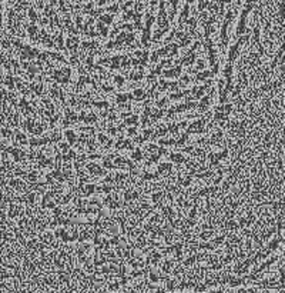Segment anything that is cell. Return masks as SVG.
<instances>
[{
	"label": "cell",
	"mask_w": 285,
	"mask_h": 293,
	"mask_svg": "<svg viewBox=\"0 0 285 293\" xmlns=\"http://www.w3.org/2000/svg\"><path fill=\"white\" fill-rule=\"evenodd\" d=\"M66 137L69 139V143L74 144V142H76V133H74V132L67 130V132H66Z\"/></svg>",
	"instance_id": "obj_5"
},
{
	"label": "cell",
	"mask_w": 285,
	"mask_h": 293,
	"mask_svg": "<svg viewBox=\"0 0 285 293\" xmlns=\"http://www.w3.org/2000/svg\"><path fill=\"white\" fill-rule=\"evenodd\" d=\"M171 156V160L173 162H177V163H184V162H187L184 157H182V155H180V153H171L170 155Z\"/></svg>",
	"instance_id": "obj_4"
},
{
	"label": "cell",
	"mask_w": 285,
	"mask_h": 293,
	"mask_svg": "<svg viewBox=\"0 0 285 293\" xmlns=\"http://www.w3.org/2000/svg\"><path fill=\"white\" fill-rule=\"evenodd\" d=\"M114 82H116L118 86H121L124 83V79L121 77V76H116V77H114Z\"/></svg>",
	"instance_id": "obj_13"
},
{
	"label": "cell",
	"mask_w": 285,
	"mask_h": 293,
	"mask_svg": "<svg viewBox=\"0 0 285 293\" xmlns=\"http://www.w3.org/2000/svg\"><path fill=\"white\" fill-rule=\"evenodd\" d=\"M193 150H194V147H193V146H188V147H184V152H185V153H191Z\"/></svg>",
	"instance_id": "obj_20"
},
{
	"label": "cell",
	"mask_w": 285,
	"mask_h": 293,
	"mask_svg": "<svg viewBox=\"0 0 285 293\" xmlns=\"http://www.w3.org/2000/svg\"><path fill=\"white\" fill-rule=\"evenodd\" d=\"M133 159H134V160H137V162H138V160H141V159H142L141 150H136V152L133 153Z\"/></svg>",
	"instance_id": "obj_8"
},
{
	"label": "cell",
	"mask_w": 285,
	"mask_h": 293,
	"mask_svg": "<svg viewBox=\"0 0 285 293\" xmlns=\"http://www.w3.org/2000/svg\"><path fill=\"white\" fill-rule=\"evenodd\" d=\"M150 279L153 280L154 283H156V282H158V276H157V273H154V272H151V273H150Z\"/></svg>",
	"instance_id": "obj_14"
},
{
	"label": "cell",
	"mask_w": 285,
	"mask_h": 293,
	"mask_svg": "<svg viewBox=\"0 0 285 293\" xmlns=\"http://www.w3.org/2000/svg\"><path fill=\"white\" fill-rule=\"evenodd\" d=\"M204 130V120H198L191 123V126L187 129V133H201Z\"/></svg>",
	"instance_id": "obj_1"
},
{
	"label": "cell",
	"mask_w": 285,
	"mask_h": 293,
	"mask_svg": "<svg viewBox=\"0 0 285 293\" xmlns=\"http://www.w3.org/2000/svg\"><path fill=\"white\" fill-rule=\"evenodd\" d=\"M171 170V164L170 163H162L158 167V173H164V172H170Z\"/></svg>",
	"instance_id": "obj_6"
},
{
	"label": "cell",
	"mask_w": 285,
	"mask_h": 293,
	"mask_svg": "<svg viewBox=\"0 0 285 293\" xmlns=\"http://www.w3.org/2000/svg\"><path fill=\"white\" fill-rule=\"evenodd\" d=\"M190 42H191V39H190V37H185V39H184V40L181 42V46H187V45H190Z\"/></svg>",
	"instance_id": "obj_18"
},
{
	"label": "cell",
	"mask_w": 285,
	"mask_h": 293,
	"mask_svg": "<svg viewBox=\"0 0 285 293\" xmlns=\"http://www.w3.org/2000/svg\"><path fill=\"white\" fill-rule=\"evenodd\" d=\"M134 94L136 96H144V90L142 89H137V90H134Z\"/></svg>",
	"instance_id": "obj_17"
},
{
	"label": "cell",
	"mask_w": 285,
	"mask_h": 293,
	"mask_svg": "<svg viewBox=\"0 0 285 293\" xmlns=\"http://www.w3.org/2000/svg\"><path fill=\"white\" fill-rule=\"evenodd\" d=\"M89 172H90L91 175H97V176H100V175H104L106 172H104L98 164H94V163H91V164H89Z\"/></svg>",
	"instance_id": "obj_2"
},
{
	"label": "cell",
	"mask_w": 285,
	"mask_h": 293,
	"mask_svg": "<svg viewBox=\"0 0 285 293\" xmlns=\"http://www.w3.org/2000/svg\"><path fill=\"white\" fill-rule=\"evenodd\" d=\"M150 59H151V62H157V60H158V53H153Z\"/></svg>",
	"instance_id": "obj_19"
},
{
	"label": "cell",
	"mask_w": 285,
	"mask_h": 293,
	"mask_svg": "<svg viewBox=\"0 0 285 293\" xmlns=\"http://www.w3.org/2000/svg\"><path fill=\"white\" fill-rule=\"evenodd\" d=\"M94 106H97V107H100V109H103V107H109V103L107 102H94Z\"/></svg>",
	"instance_id": "obj_10"
},
{
	"label": "cell",
	"mask_w": 285,
	"mask_h": 293,
	"mask_svg": "<svg viewBox=\"0 0 285 293\" xmlns=\"http://www.w3.org/2000/svg\"><path fill=\"white\" fill-rule=\"evenodd\" d=\"M101 190H103L104 193H110V192H111V186H107V184H106V186L101 187Z\"/></svg>",
	"instance_id": "obj_16"
},
{
	"label": "cell",
	"mask_w": 285,
	"mask_h": 293,
	"mask_svg": "<svg viewBox=\"0 0 285 293\" xmlns=\"http://www.w3.org/2000/svg\"><path fill=\"white\" fill-rule=\"evenodd\" d=\"M126 123H127V124H136V123H137V116H131V117H128V119L126 120Z\"/></svg>",
	"instance_id": "obj_11"
},
{
	"label": "cell",
	"mask_w": 285,
	"mask_h": 293,
	"mask_svg": "<svg viewBox=\"0 0 285 293\" xmlns=\"http://www.w3.org/2000/svg\"><path fill=\"white\" fill-rule=\"evenodd\" d=\"M100 20L103 22L104 25H110L111 22H113V16H111V14H104V16L100 17Z\"/></svg>",
	"instance_id": "obj_7"
},
{
	"label": "cell",
	"mask_w": 285,
	"mask_h": 293,
	"mask_svg": "<svg viewBox=\"0 0 285 293\" xmlns=\"http://www.w3.org/2000/svg\"><path fill=\"white\" fill-rule=\"evenodd\" d=\"M77 45H78V39H77V37H70V39L67 40V47H69L70 50H76Z\"/></svg>",
	"instance_id": "obj_3"
},
{
	"label": "cell",
	"mask_w": 285,
	"mask_h": 293,
	"mask_svg": "<svg viewBox=\"0 0 285 293\" xmlns=\"http://www.w3.org/2000/svg\"><path fill=\"white\" fill-rule=\"evenodd\" d=\"M128 135L130 136H136V129H128Z\"/></svg>",
	"instance_id": "obj_21"
},
{
	"label": "cell",
	"mask_w": 285,
	"mask_h": 293,
	"mask_svg": "<svg viewBox=\"0 0 285 293\" xmlns=\"http://www.w3.org/2000/svg\"><path fill=\"white\" fill-rule=\"evenodd\" d=\"M104 166L107 167V169H114V166H113V163L109 160V159H104Z\"/></svg>",
	"instance_id": "obj_12"
},
{
	"label": "cell",
	"mask_w": 285,
	"mask_h": 293,
	"mask_svg": "<svg viewBox=\"0 0 285 293\" xmlns=\"http://www.w3.org/2000/svg\"><path fill=\"white\" fill-rule=\"evenodd\" d=\"M211 236H213V232H211V230H210V232H204V233L200 234V237L202 239V240H208Z\"/></svg>",
	"instance_id": "obj_9"
},
{
	"label": "cell",
	"mask_w": 285,
	"mask_h": 293,
	"mask_svg": "<svg viewBox=\"0 0 285 293\" xmlns=\"http://www.w3.org/2000/svg\"><path fill=\"white\" fill-rule=\"evenodd\" d=\"M58 146H60V150H61V152H67V150H69V144L67 143H60Z\"/></svg>",
	"instance_id": "obj_15"
}]
</instances>
